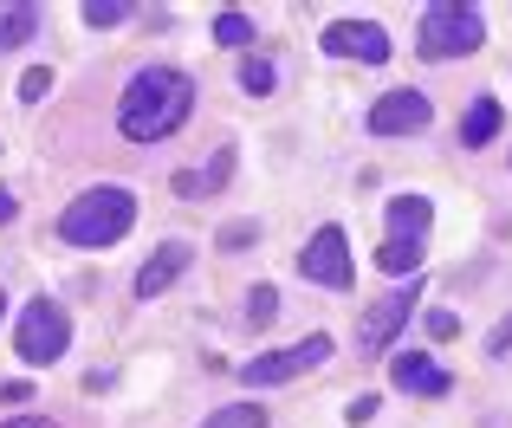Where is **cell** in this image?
<instances>
[{
    "label": "cell",
    "instance_id": "cell-29",
    "mask_svg": "<svg viewBox=\"0 0 512 428\" xmlns=\"http://www.w3.org/2000/svg\"><path fill=\"white\" fill-rule=\"evenodd\" d=\"M0 318H7V292H0Z\"/></svg>",
    "mask_w": 512,
    "mask_h": 428
},
{
    "label": "cell",
    "instance_id": "cell-1",
    "mask_svg": "<svg viewBox=\"0 0 512 428\" xmlns=\"http://www.w3.org/2000/svg\"><path fill=\"white\" fill-rule=\"evenodd\" d=\"M188 111H195V85H188L175 65H150V72H137L124 85V98H117V130H124L130 143H163L188 124Z\"/></svg>",
    "mask_w": 512,
    "mask_h": 428
},
{
    "label": "cell",
    "instance_id": "cell-16",
    "mask_svg": "<svg viewBox=\"0 0 512 428\" xmlns=\"http://www.w3.org/2000/svg\"><path fill=\"white\" fill-rule=\"evenodd\" d=\"M201 428H266V409L260 403H227V409H214Z\"/></svg>",
    "mask_w": 512,
    "mask_h": 428
},
{
    "label": "cell",
    "instance_id": "cell-26",
    "mask_svg": "<svg viewBox=\"0 0 512 428\" xmlns=\"http://www.w3.org/2000/svg\"><path fill=\"white\" fill-rule=\"evenodd\" d=\"M175 195H182V202H201V176H195V169H182V176H175Z\"/></svg>",
    "mask_w": 512,
    "mask_h": 428
},
{
    "label": "cell",
    "instance_id": "cell-13",
    "mask_svg": "<svg viewBox=\"0 0 512 428\" xmlns=\"http://www.w3.org/2000/svg\"><path fill=\"white\" fill-rule=\"evenodd\" d=\"M428 221H435V208H428L422 195H396V202H389V227H396V240H422Z\"/></svg>",
    "mask_w": 512,
    "mask_h": 428
},
{
    "label": "cell",
    "instance_id": "cell-2",
    "mask_svg": "<svg viewBox=\"0 0 512 428\" xmlns=\"http://www.w3.org/2000/svg\"><path fill=\"white\" fill-rule=\"evenodd\" d=\"M130 221H137V195L104 182V189H85L59 214V240H72V247H117L130 234Z\"/></svg>",
    "mask_w": 512,
    "mask_h": 428
},
{
    "label": "cell",
    "instance_id": "cell-12",
    "mask_svg": "<svg viewBox=\"0 0 512 428\" xmlns=\"http://www.w3.org/2000/svg\"><path fill=\"white\" fill-rule=\"evenodd\" d=\"M493 137H500V98H474L467 117H461V143L480 150V143H493Z\"/></svg>",
    "mask_w": 512,
    "mask_h": 428
},
{
    "label": "cell",
    "instance_id": "cell-15",
    "mask_svg": "<svg viewBox=\"0 0 512 428\" xmlns=\"http://www.w3.org/2000/svg\"><path fill=\"white\" fill-rule=\"evenodd\" d=\"M376 266H383V273H415V266H422V240H383V247H376Z\"/></svg>",
    "mask_w": 512,
    "mask_h": 428
},
{
    "label": "cell",
    "instance_id": "cell-19",
    "mask_svg": "<svg viewBox=\"0 0 512 428\" xmlns=\"http://www.w3.org/2000/svg\"><path fill=\"white\" fill-rule=\"evenodd\" d=\"M273 312H279L273 286H253V299H247V325H253V331H260V325H273Z\"/></svg>",
    "mask_w": 512,
    "mask_h": 428
},
{
    "label": "cell",
    "instance_id": "cell-7",
    "mask_svg": "<svg viewBox=\"0 0 512 428\" xmlns=\"http://www.w3.org/2000/svg\"><path fill=\"white\" fill-rule=\"evenodd\" d=\"M409 130H428V98L422 91H383L370 104V137H409Z\"/></svg>",
    "mask_w": 512,
    "mask_h": 428
},
{
    "label": "cell",
    "instance_id": "cell-20",
    "mask_svg": "<svg viewBox=\"0 0 512 428\" xmlns=\"http://www.w3.org/2000/svg\"><path fill=\"white\" fill-rule=\"evenodd\" d=\"M117 20H130L124 0H91V7H85V26H117Z\"/></svg>",
    "mask_w": 512,
    "mask_h": 428
},
{
    "label": "cell",
    "instance_id": "cell-11",
    "mask_svg": "<svg viewBox=\"0 0 512 428\" xmlns=\"http://www.w3.org/2000/svg\"><path fill=\"white\" fill-rule=\"evenodd\" d=\"M389 377H396V390H409V396H448L454 390V377L428 351H402L396 364H389Z\"/></svg>",
    "mask_w": 512,
    "mask_h": 428
},
{
    "label": "cell",
    "instance_id": "cell-23",
    "mask_svg": "<svg viewBox=\"0 0 512 428\" xmlns=\"http://www.w3.org/2000/svg\"><path fill=\"white\" fill-rule=\"evenodd\" d=\"M247 240H260V234H253V221H227V227H221V247H227V253H240Z\"/></svg>",
    "mask_w": 512,
    "mask_h": 428
},
{
    "label": "cell",
    "instance_id": "cell-9",
    "mask_svg": "<svg viewBox=\"0 0 512 428\" xmlns=\"http://www.w3.org/2000/svg\"><path fill=\"white\" fill-rule=\"evenodd\" d=\"M409 305H415V292H383V299L357 318V344H363V351H389L396 331L409 325Z\"/></svg>",
    "mask_w": 512,
    "mask_h": 428
},
{
    "label": "cell",
    "instance_id": "cell-4",
    "mask_svg": "<svg viewBox=\"0 0 512 428\" xmlns=\"http://www.w3.org/2000/svg\"><path fill=\"white\" fill-rule=\"evenodd\" d=\"M65 344H72V318L59 299H33L20 312V357L26 364H59Z\"/></svg>",
    "mask_w": 512,
    "mask_h": 428
},
{
    "label": "cell",
    "instance_id": "cell-21",
    "mask_svg": "<svg viewBox=\"0 0 512 428\" xmlns=\"http://www.w3.org/2000/svg\"><path fill=\"white\" fill-rule=\"evenodd\" d=\"M46 91H52V72H46V65H33V72L20 78V104H39Z\"/></svg>",
    "mask_w": 512,
    "mask_h": 428
},
{
    "label": "cell",
    "instance_id": "cell-17",
    "mask_svg": "<svg viewBox=\"0 0 512 428\" xmlns=\"http://www.w3.org/2000/svg\"><path fill=\"white\" fill-rule=\"evenodd\" d=\"M273 85H279V72L266 59H247V65H240V91H247V98H273Z\"/></svg>",
    "mask_w": 512,
    "mask_h": 428
},
{
    "label": "cell",
    "instance_id": "cell-5",
    "mask_svg": "<svg viewBox=\"0 0 512 428\" xmlns=\"http://www.w3.org/2000/svg\"><path fill=\"white\" fill-rule=\"evenodd\" d=\"M325 357H331V338H325V331H312L305 344H286V351L253 357V364L240 370V383H247V390H273V383H292V377H305V370H318Z\"/></svg>",
    "mask_w": 512,
    "mask_h": 428
},
{
    "label": "cell",
    "instance_id": "cell-27",
    "mask_svg": "<svg viewBox=\"0 0 512 428\" xmlns=\"http://www.w3.org/2000/svg\"><path fill=\"white\" fill-rule=\"evenodd\" d=\"M0 428H52L46 416H20V422H0Z\"/></svg>",
    "mask_w": 512,
    "mask_h": 428
},
{
    "label": "cell",
    "instance_id": "cell-3",
    "mask_svg": "<svg viewBox=\"0 0 512 428\" xmlns=\"http://www.w3.org/2000/svg\"><path fill=\"white\" fill-rule=\"evenodd\" d=\"M480 39H487V20H480V7H461V0H435V7L422 13V59H467V52H480Z\"/></svg>",
    "mask_w": 512,
    "mask_h": 428
},
{
    "label": "cell",
    "instance_id": "cell-14",
    "mask_svg": "<svg viewBox=\"0 0 512 428\" xmlns=\"http://www.w3.org/2000/svg\"><path fill=\"white\" fill-rule=\"evenodd\" d=\"M33 33H39V7H26V0H20V7H0V52L26 46Z\"/></svg>",
    "mask_w": 512,
    "mask_h": 428
},
{
    "label": "cell",
    "instance_id": "cell-28",
    "mask_svg": "<svg viewBox=\"0 0 512 428\" xmlns=\"http://www.w3.org/2000/svg\"><path fill=\"white\" fill-rule=\"evenodd\" d=\"M13 214H20V202H13V195H0V221H13Z\"/></svg>",
    "mask_w": 512,
    "mask_h": 428
},
{
    "label": "cell",
    "instance_id": "cell-6",
    "mask_svg": "<svg viewBox=\"0 0 512 428\" xmlns=\"http://www.w3.org/2000/svg\"><path fill=\"white\" fill-rule=\"evenodd\" d=\"M299 273H305V279H318V286H331V292H344V286H350V240H344V227H318V234L305 240Z\"/></svg>",
    "mask_w": 512,
    "mask_h": 428
},
{
    "label": "cell",
    "instance_id": "cell-22",
    "mask_svg": "<svg viewBox=\"0 0 512 428\" xmlns=\"http://www.w3.org/2000/svg\"><path fill=\"white\" fill-rule=\"evenodd\" d=\"M227 176H234V150H221V156L208 163V176H201V195H214V189H221Z\"/></svg>",
    "mask_w": 512,
    "mask_h": 428
},
{
    "label": "cell",
    "instance_id": "cell-10",
    "mask_svg": "<svg viewBox=\"0 0 512 428\" xmlns=\"http://www.w3.org/2000/svg\"><path fill=\"white\" fill-rule=\"evenodd\" d=\"M188 260H195V247H188V240H163V247L143 260V273H137V299H156V292H169L175 279L188 273Z\"/></svg>",
    "mask_w": 512,
    "mask_h": 428
},
{
    "label": "cell",
    "instance_id": "cell-24",
    "mask_svg": "<svg viewBox=\"0 0 512 428\" xmlns=\"http://www.w3.org/2000/svg\"><path fill=\"white\" fill-rule=\"evenodd\" d=\"M454 331H461V318H454V312H428V338H454Z\"/></svg>",
    "mask_w": 512,
    "mask_h": 428
},
{
    "label": "cell",
    "instance_id": "cell-8",
    "mask_svg": "<svg viewBox=\"0 0 512 428\" xmlns=\"http://www.w3.org/2000/svg\"><path fill=\"white\" fill-rule=\"evenodd\" d=\"M325 52H331V59L383 65V59H389V33H383L376 20H338V26H325Z\"/></svg>",
    "mask_w": 512,
    "mask_h": 428
},
{
    "label": "cell",
    "instance_id": "cell-25",
    "mask_svg": "<svg viewBox=\"0 0 512 428\" xmlns=\"http://www.w3.org/2000/svg\"><path fill=\"white\" fill-rule=\"evenodd\" d=\"M487 351H493V357H506V351H512V318H500V325H493V338H487Z\"/></svg>",
    "mask_w": 512,
    "mask_h": 428
},
{
    "label": "cell",
    "instance_id": "cell-18",
    "mask_svg": "<svg viewBox=\"0 0 512 428\" xmlns=\"http://www.w3.org/2000/svg\"><path fill=\"white\" fill-rule=\"evenodd\" d=\"M214 39H221V46H253V20H247V13H234V7H227L221 20H214Z\"/></svg>",
    "mask_w": 512,
    "mask_h": 428
}]
</instances>
